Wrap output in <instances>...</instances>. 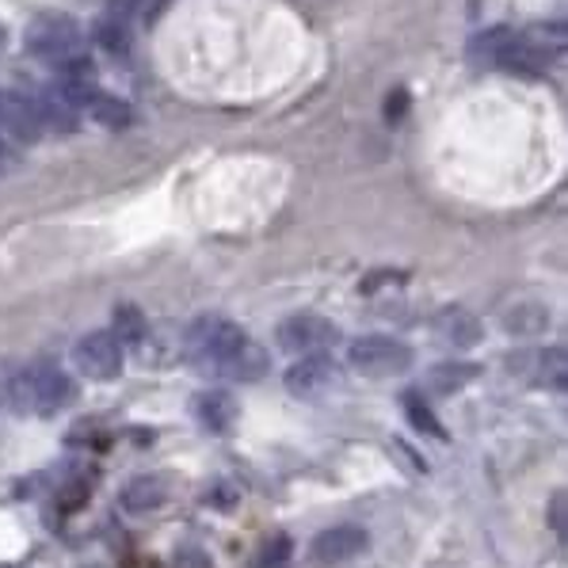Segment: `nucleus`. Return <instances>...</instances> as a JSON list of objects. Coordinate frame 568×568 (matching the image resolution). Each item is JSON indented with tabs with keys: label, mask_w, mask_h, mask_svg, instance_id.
<instances>
[{
	"label": "nucleus",
	"mask_w": 568,
	"mask_h": 568,
	"mask_svg": "<svg viewBox=\"0 0 568 568\" xmlns=\"http://www.w3.org/2000/svg\"><path fill=\"white\" fill-rule=\"evenodd\" d=\"M77 393H81L77 378L61 366H28V371H12L8 405L20 416H58L77 405Z\"/></svg>",
	"instance_id": "f257e3e1"
},
{
	"label": "nucleus",
	"mask_w": 568,
	"mask_h": 568,
	"mask_svg": "<svg viewBox=\"0 0 568 568\" xmlns=\"http://www.w3.org/2000/svg\"><path fill=\"white\" fill-rule=\"evenodd\" d=\"M248 339V332L237 328L233 321L225 317H203L187 328L183 336V359L195 366L199 374H210V378H222L225 363L237 355V347Z\"/></svg>",
	"instance_id": "f03ea898"
},
{
	"label": "nucleus",
	"mask_w": 568,
	"mask_h": 568,
	"mask_svg": "<svg viewBox=\"0 0 568 568\" xmlns=\"http://www.w3.org/2000/svg\"><path fill=\"white\" fill-rule=\"evenodd\" d=\"M81 23L69 12H42L28 23V34H23V47L28 54L50 61V65H61V61L81 54Z\"/></svg>",
	"instance_id": "7ed1b4c3"
},
{
	"label": "nucleus",
	"mask_w": 568,
	"mask_h": 568,
	"mask_svg": "<svg viewBox=\"0 0 568 568\" xmlns=\"http://www.w3.org/2000/svg\"><path fill=\"white\" fill-rule=\"evenodd\" d=\"M413 347L405 339L393 336H359L352 347H347V366L355 374H366V378H393V374H405L413 366Z\"/></svg>",
	"instance_id": "20e7f679"
},
{
	"label": "nucleus",
	"mask_w": 568,
	"mask_h": 568,
	"mask_svg": "<svg viewBox=\"0 0 568 568\" xmlns=\"http://www.w3.org/2000/svg\"><path fill=\"white\" fill-rule=\"evenodd\" d=\"M339 339V328L332 321L317 317V313H298V317H286L283 325L275 328V344L283 347L286 355H321L325 347H332Z\"/></svg>",
	"instance_id": "39448f33"
},
{
	"label": "nucleus",
	"mask_w": 568,
	"mask_h": 568,
	"mask_svg": "<svg viewBox=\"0 0 568 568\" xmlns=\"http://www.w3.org/2000/svg\"><path fill=\"white\" fill-rule=\"evenodd\" d=\"M122 359H126V352H122V344L111 336V332H89V336H81L73 344L77 374H84V378H92V382L119 378Z\"/></svg>",
	"instance_id": "423d86ee"
},
{
	"label": "nucleus",
	"mask_w": 568,
	"mask_h": 568,
	"mask_svg": "<svg viewBox=\"0 0 568 568\" xmlns=\"http://www.w3.org/2000/svg\"><path fill=\"white\" fill-rule=\"evenodd\" d=\"M366 546H371V538L363 527H328L310 541V561L317 568L352 565L355 557L366 554Z\"/></svg>",
	"instance_id": "0eeeda50"
},
{
	"label": "nucleus",
	"mask_w": 568,
	"mask_h": 568,
	"mask_svg": "<svg viewBox=\"0 0 568 568\" xmlns=\"http://www.w3.org/2000/svg\"><path fill=\"white\" fill-rule=\"evenodd\" d=\"M0 130L8 138L23 145H34L42 138V119H39V108H34V95H23V92H0Z\"/></svg>",
	"instance_id": "6e6552de"
},
{
	"label": "nucleus",
	"mask_w": 568,
	"mask_h": 568,
	"mask_svg": "<svg viewBox=\"0 0 568 568\" xmlns=\"http://www.w3.org/2000/svg\"><path fill=\"white\" fill-rule=\"evenodd\" d=\"M435 336L443 339L447 347H458V352H469V347L480 344V336H485V325L474 317L469 310H462V305H447V310L439 313V317L432 321Z\"/></svg>",
	"instance_id": "1a4fd4ad"
},
{
	"label": "nucleus",
	"mask_w": 568,
	"mask_h": 568,
	"mask_svg": "<svg viewBox=\"0 0 568 568\" xmlns=\"http://www.w3.org/2000/svg\"><path fill=\"white\" fill-rule=\"evenodd\" d=\"M286 389L294 393V397H317V393H325L332 382H336V366H332L325 355H305L286 371Z\"/></svg>",
	"instance_id": "9d476101"
},
{
	"label": "nucleus",
	"mask_w": 568,
	"mask_h": 568,
	"mask_svg": "<svg viewBox=\"0 0 568 568\" xmlns=\"http://www.w3.org/2000/svg\"><path fill=\"white\" fill-rule=\"evenodd\" d=\"M164 500H169V485H164V477H153V474L134 477L122 488V508L130 515H150L161 508Z\"/></svg>",
	"instance_id": "9b49d317"
},
{
	"label": "nucleus",
	"mask_w": 568,
	"mask_h": 568,
	"mask_svg": "<svg viewBox=\"0 0 568 568\" xmlns=\"http://www.w3.org/2000/svg\"><path fill=\"white\" fill-rule=\"evenodd\" d=\"M34 108H39L42 126H54L58 134H73L77 130V108L58 92V84H50V89L34 95Z\"/></svg>",
	"instance_id": "f8f14e48"
},
{
	"label": "nucleus",
	"mask_w": 568,
	"mask_h": 568,
	"mask_svg": "<svg viewBox=\"0 0 568 568\" xmlns=\"http://www.w3.org/2000/svg\"><path fill=\"white\" fill-rule=\"evenodd\" d=\"M195 413L203 419V427H210L214 435H225V432H233V424H237V400H233L230 393L214 389L195 400Z\"/></svg>",
	"instance_id": "ddd939ff"
},
{
	"label": "nucleus",
	"mask_w": 568,
	"mask_h": 568,
	"mask_svg": "<svg viewBox=\"0 0 568 568\" xmlns=\"http://www.w3.org/2000/svg\"><path fill=\"white\" fill-rule=\"evenodd\" d=\"M267 352L256 344V339H244V344L237 347V355H233L230 363H225V371H222V378H233V382H260L267 374Z\"/></svg>",
	"instance_id": "4468645a"
},
{
	"label": "nucleus",
	"mask_w": 568,
	"mask_h": 568,
	"mask_svg": "<svg viewBox=\"0 0 568 568\" xmlns=\"http://www.w3.org/2000/svg\"><path fill=\"white\" fill-rule=\"evenodd\" d=\"M84 111L100 122V126H108V130H126L130 122H134V111H130V103L126 100H119V95H111V92H95L89 103H84Z\"/></svg>",
	"instance_id": "2eb2a0df"
},
{
	"label": "nucleus",
	"mask_w": 568,
	"mask_h": 568,
	"mask_svg": "<svg viewBox=\"0 0 568 568\" xmlns=\"http://www.w3.org/2000/svg\"><path fill=\"white\" fill-rule=\"evenodd\" d=\"M511 34H515V31H511V28H504V23H496V28L477 31L474 39H469V47H466L469 61H480V65H496L504 50H508Z\"/></svg>",
	"instance_id": "dca6fc26"
},
{
	"label": "nucleus",
	"mask_w": 568,
	"mask_h": 568,
	"mask_svg": "<svg viewBox=\"0 0 568 568\" xmlns=\"http://www.w3.org/2000/svg\"><path fill=\"white\" fill-rule=\"evenodd\" d=\"M504 328H508L511 336H538V332L549 328V310L538 302H519L504 313Z\"/></svg>",
	"instance_id": "f3484780"
},
{
	"label": "nucleus",
	"mask_w": 568,
	"mask_h": 568,
	"mask_svg": "<svg viewBox=\"0 0 568 568\" xmlns=\"http://www.w3.org/2000/svg\"><path fill=\"white\" fill-rule=\"evenodd\" d=\"M92 39L100 42L108 54H130V20L115 12H103L92 28Z\"/></svg>",
	"instance_id": "a211bd4d"
},
{
	"label": "nucleus",
	"mask_w": 568,
	"mask_h": 568,
	"mask_svg": "<svg viewBox=\"0 0 568 568\" xmlns=\"http://www.w3.org/2000/svg\"><path fill=\"white\" fill-rule=\"evenodd\" d=\"M477 366L474 363H443V366H435L432 374H427V389L432 393H443V397H447V393H458V389H466L469 382L477 378Z\"/></svg>",
	"instance_id": "6ab92c4d"
},
{
	"label": "nucleus",
	"mask_w": 568,
	"mask_h": 568,
	"mask_svg": "<svg viewBox=\"0 0 568 568\" xmlns=\"http://www.w3.org/2000/svg\"><path fill=\"white\" fill-rule=\"evenodd\" d=\"M538 386L549 389V393H565L568 386V359H565V347H546V352L538 355Z\"/></svg>",
	"instance_id": "aec40b11"
},
{
	"label": "nucleus",
	"mask_w": 568,
	"mask_h": 568,
	"mask_svg": "<svg viewBox=\"0 0 568 568\" xmlns=\"http://www.w3.org/2000/svg\"><path fill=\"white\" fill-rule=\"evenodd\" d=\"M111 336L119 339L122 347L126 344H142L145 339V317L138 305H119L115 310V328H111Z\"/></svg>",
	"instance_id": "412c9836"
},
{
	"label": "nucleus",
	"mask_w": 568,
	"mask_h": 568,
	"mask_svg": "<svg viewBox=\"0 0 568 568\" xmlns=\"http://www.w3.org/2000/svg\"><path fill=\"white\" fill-rule=\"evenodd\" d=\"M405 416L413 419L416 432L432 435V439H447V432H443V424H439V419H435L432 408L424 405V397H419V393H408V397H405Z\"/></svg>",
	"instance_id": "4be33fe9"
},
{
	"label": "nucleus",
	"mask_w": 568,
	"mask_h": 568,
	"mask_svg": "<svg viewBox=\"0 0 568 568\" xmlns=\"http://www.w3.org/2000/svg\"><path fill=\"white\" fill-rule=\"evenodd\" d=\"M568 500L565 493H554V500H549V527H554L557 538H565V527H568Z\"/></svg>",
	"instance_id": "5701e85b"
},
{
	"label": "nucleus",
	"mask_w": 568,
	"mask_h": 568,
	"mask_svg": "<svg viewBox=\"0 0 568 568\" xmlns=\"http://www.w3.org/2000/svg\"><path fill=\"white\" fill-rule=\"evenodd\" d=\"M405 108H408V95H405V89H393V95L386 100V119H397Z\"/></svg>",
	"instance_id": "b1692460"
},
{
	"label": "nucleus",
	"mask_w": 568,
	"mask_h": 568,
	"mask_svg": "<svg viewBox=\"0 0 568 568\" xmlns=\"http://www.w3.org/2000/svg\"><path fill=\"white\" fill-rule=\"evenodd\" d=\"M16 164H20V156L8 142H0V176H8V172H16Z\"/></svg>",
	"instance_id": "393cba45"
},
{
	"label": "nucleus",
	"mask_w": 568,
	"mask_h": 568,
	"mask_svg": "<svg viewBox=\"0 0 568 568\" xmlns=\"http://www.w3.org/2000/svg\"><path fill=\"white\" fill-rule=\"evenodd\" d=\"M8 386H12V366L0 363V405H8Z\"/></svg>",
	"instance_id": "a878e982"
},
{
	"label": "nucleus",
	"mask_w": 568,
	"mask_h": 568,
	"mask_svg": "<svg viewBox=\"0 0 568 568\" xmlns=\"http://www.w3.org/2000/svg\"><path fill=\"white\" fill-rule=\"evenodd\" d=\"M0 42H4V31H0Z\"/></svg>",
	"instance_id": "bb28decb"
}]
</instances>
